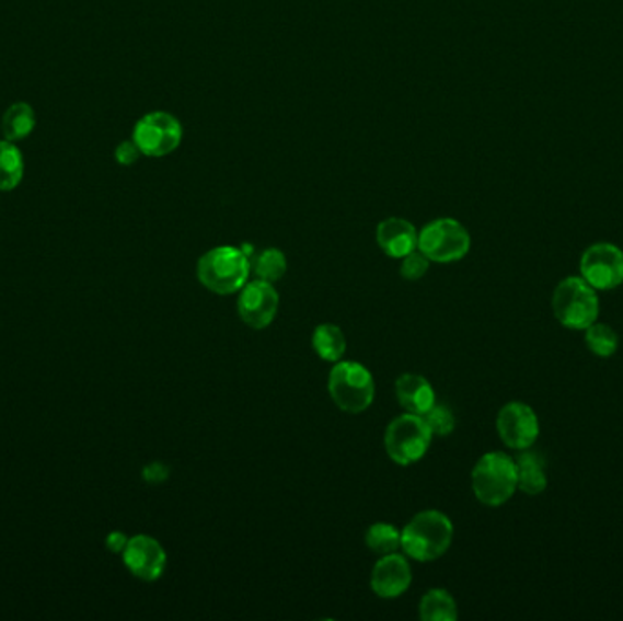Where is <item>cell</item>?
<instances>
[{"label": "cell", "mask_w": 623, "mask_h": 621, "mask_svg": "<svg viewBox=\"0 0 623 621\" xmlns=\"http://www.w3.org/2000/svg\"><path fill=\"white\" fill-rule=\"evenodd\" d=\"M134 142L142 156L166 157L183 142V125L169 112H152L137 120Z\"/></svg>", "instance_id": "ba28073f"}, {"label": "cell", "mask_w": 623, "mask_h": 621, "mask_svg": "<svg viewBox=\"0 0 623 621\" xmlns=\"http://www.w3.org/2000/svg\"><path fill=\"white\" fill-rule=\"evenodd\" d=\"M35 112L27 103L11 104L2 117V131L8 141L15 142L32 136L35 128Z\"/></svg>", "instance_id": "ac0fdd59"}, {"label": "cell", "mask_w": 623, "mask_h": 621, "mask_svg": "<svg viewBox=\"0 0 623 621\" xmlns=\"http://www.w3.org/2000/svg\"><path fill=\"white\" fill-rule=\"evenodd\" d=\"M516 472H518V488L529 496H538L547 488V472L542 455L523 450L516 458Z\"/></svg>", "instance_id": "2e32d148"}, {"label": "cell", "mask_w": 623, "mask_h": 621, "mask_svg": "<svg viewBox=\"0 0 623 621\" xmlns=\"http://www.w3.org/2000/svg\"><path fill=\"white\" fill-rule=\"evenodd\" d=\"M553 310L565 329L586 330L597 323L600 299L584 277H567L554 290Z\"/></svg>", "instance_id": "5b68a950"}, {"label": "cell", "mask_w": 623, "mask_h": 621, "mask_svg": "<svg viewBox=\"0 0 623 621\" xmlns=\"http://www.w3.org/2000/svg\"><path fill=\"white\" fill-rule=\"evenodd\" d=\"M123 562L136 578L142 582H158L163 576L169 557L155 538L137 534L126 543Z\"/></svg>", "instance_id": "7c38bea8"}, {"label": "cell", "mask_w": 623, "mask_h": 621, "mask_svg": "<svg viewBox=\"0 0 623 621\" xmlns=\"http://www.w3.org/2000/svg\"><path fill=\"white\" fill-rule=\"evenodd\" d=\"M471 233L460 221L452 217H441L428 222L417 235V250L430 263H455L469 254L471 250Z\"/></svg>", "instance_id": "8992f818"}, {"label": "cell", "mask_w": 623, "mask_h": 621, "mask_svg": "<svg viewBox=\"0 0 623 621\" xmlns=\"http://www.w3.org/2000/svg\"><path fill=\"white\" fill-rule=\"evenodd\" d=\"M580 274L595 290H613L623 283V250L613 243L591 244L581 254Z\"/></svg>", "instance_id": "9c48e42d"}, {"label": "cell", "mask_w": 623, "mask_h": 621, "mask_svg": "<svg viewBox=\"0 0 623 621\" xmlns=\"http://www.w3.org/2000/svg\"><path fill=\"white\" fill-rule=\"evenodd\" d=\"M428 266H430V261L419 250H414V252L403 257L400 274L407 281H417V279H422L427 274Z\"/></svg>", "instance_id": "d4e9b609"}, {"label": "cell", "mask_w": 623, "mask_h": 621, "mask_svg": "<svg viewBox=\"0 0 623 621\" xmlns=\"http://www.w3.org/2000/svg\"><path fill=\"white\" fill-rule=\"evenodd\" d=\"M396 398L411 414L425 416L436 405L432 384L419 373H403L396 379Z\"/></svg>", "instance_id": "9a60e30c"}, {"label": "cell", "mask_w": 623, "mask_h": 621, "mask_svg": "<svg viewBox=\"0 0 623 621\" xmlns=\"http://www.w3.org/2000/svg\"><path fill=\"white\" fill-rule=\"evenodd\" d=\"M518 488L516 461L504 452H488L472 470L474 496L487 507H501Z\"/></svg>", "instance_id": "3957f363"}, {"label": "cell", "mask_w": 623, "mask_h": 621, "mask_svg": "<svg viewBox=\"0 0 623 621\" xmlns=\"http://www.w3.org/2000/svg\"><path fill=\"white\" fill-rule=\"evenodd\" d=\"M312 348L323 361H342L347 352V340L337 324L323 323L312 334Z\"/></svg>", "instance_id": "e0dca14e"}, {"label": "cell", "mask_w": 623, "mask_h": 621, "mask_svg": "<svg viewBox=\"0 0 623 621\" xmlns=\"http://www.w3.org/2000/svg\"><path fill=\"white\" fill-rule=\"evenodd\" d=\"M586 343L595 356L611 357L619 350V334L609 324L592 323L586 329Z\"/></svg>", "instance_id": "603a6c76"}, {"label": "cell", "mask_w": 623, "mask_h": 621, "mask_svg": "<svg viewBox=\"0 0 623 621\" xmlns=\"http://www.w3.org/2000/svg\"><path fill=\"white\" fill-rule=\"evenodd\" d=\"M252 263L241 246H217L201 255L197 277L203 287L217 296H232L249 283Z\"/></svg>", "instance_id": "7a4b0ae2"}, {"label": "cell", "mask_w": 623, "mask_h": 621, "mask_svg": "<svg viewBox=\"0 0 623 621\" xmlns=\"http://www.w3.org/2000/svg\"><path fill=\"white\" fill-rule=\"evenodd\" d=\"M454 527L449 516L439 510H425L414 516L402 530V549L416 562H434L449 551Z\"/></svg>", "instance_id": "6da1fadb"}, {"label": "cell", "mask_w": 623, "mask_h": 621, "mask_svg": "<svg viewBox=\"0 0 623 621\" xmlns=\"http://www.w3.org/2000/svg\"><path fill=\"white\" fill-rule=\"evenodd\" d=\"M141 156V150L137 148L134 139H131V141H123L119 147L115 148V161L119 162L120 166H131V164H136Z\"/></svg>", "instance_id": "484cf974"}, {"label": "cell", "mask_w": 623, "mask_h": 621, "mask_svg": "<svg viewBox=\"0 0 623 621\" xmlns=\"http://www.w3.org/2000/svg\"><path fill=\"white\" fill-rule=\"evenodd\" d=\"M24 177V157L13 142L0 141V192H11Z\"/></svg>", "instance_id": "d6986e66"}, {"label": "cell", "mask_w": 623, "mask_h": 621, "mask_svg": "<svg viewBox=\"0 0 623 621\" xmlns=\"http://www.w3.org/2000/svg\"><path fill=\"white\" fill-rule=\"evenodd\" d=\"M145 480L150 481V483H159V481H164L169 478V469L161 465V463H152L145 469Z\"/></svg>", "instance_id": "4316f807"}, {"label": "cell", "mask_w": 623, "mask_h": 621, "mask_svg": "<svg viewBox=\"0 0 623 621\" xmlns=\"http://www.w3.org/2000/svg\"><path fill=\"white\" fill-rule=\"evenodd\" d=\"M328 392L337 409L361 414L374 403V378L361 363L337 361L328 376Z\"/></svg>", "instance_id": "277c9868"}, {"label": "cell", "mask_w": 623, "mask_h": 621, "mask_svg": "<svg viewBox=\"0 0 623 621\" xmlns=\"http://www.w3.org/2000/svg\"><path fill=\"white\" fill-rule=\"evenodd\" d=\"M423 417H425V422H427L428 427L432 430L434 436L445 438V436H450V434L454 433V412L450 411L447 405H438V403H436Z\"/></svg>", "instance_id": "cb8c5ba5"}, {"label": "cell", "mask_w": 623, "mask_h": 621, "mask_svg": "<svg viewBox=\"0 0 623 621\" xmlns=\"http://www.w3.org/2000/svg\"><path fill=\"white\" fill-rule=\"evenodd\" d=\"M499 438L509 449L529 450L540 436L537 412L521 401H510L496 419Z\"/></svg>", "instance_id": "30bf717a"}, {"label": "cell", "mask_w": 623, "mask_h": 621, "mask_svg": "<svg viewBox=\"0 0 623 621\" xmlns=\"http://www.w3.org/2000/svg\"><path fill=\"white\" fill-rule=\"evenodd\" d=\"M365 543L378 556L394 554L402 549V532L391 524H374L367 530Z\"/></svg>", "instance_id": "7402d4cb"}, {"label": "cell", "mask_w": 623, "mask_h": 621, "mask_svg": "<svg viewBox=\"0 0 623 621\" xmlns=\"http://www.w3.org/2000/svg\"><path fill=\"white\" fill-rule=\"evenodd\" d=\"M130 538H126L125 532H112L106 538V547H108L109 552H120L125 551L126 543H128Z\"/></svg>", "instance_id": "83f0119b"}, {"label": "cell", "mask_w": 623, "mask_h": 621, "mask_svg": "<svg viewBox=\"0 0 623 621\" xmlns=\"http://www.w3.org/2000/svg\"><path fill=\"white\" fill-rule=\"evenodd\" d=\"M413 585V568L407 557L402 554H387L381 556L380 562L376 563L370 576V587L376 596L383 600H394L407 593Z\"/></svg>", "instance_id": "4fadbf2b"}, {"label": "cell", "mask_w": 623, "mask_h": 621, "mask_svg": "<svg viewBox=\"0 0 623 621\" xmlns=\"http://www.w3.org/2000/svg\"><path fill=\"white\" fill-rule=\"evenodd\" d=\"M252 271L261 281L276 283L287 274V255L281 250L266 249L255 254L252 260Z\"/></svg>", "instance_id": "44dd1931"}, {"label": "cell", "mask_w": 623, "mask_h": 621, "mask_svg": "<svg viewBox=\"0 0 623 621\" xmlns=\"http://www.w3.org/2000/svg\"><path fill=\"white\" fill-rule=\"evenodd\" d=\"M417 232L413 222L403 217H389L381 221L376 230L378 246L392 260H403L417 250Z\"/></svg>", "instance_id": "5bb4252c"}, {"label": "cell", "mask_w": 623, "mask_h": 621, "mask_svg": "<svg viewBox=\"0 0 623 621\" xmlns=\"http://www.w3.org/2000/svg\"><path fill=\"white\" fill-rule=\"evenodd\" d=\"M279 310V294L272 283L249 281L239 290V318L250 329L263 330L270 326Z\"/></svg>", "instance_id": "8fae6325"}, {"label": "cell", "mask_w": 623, "mask_h": 621, "mask_svg": "<svg viewBox=\"0 0 623 621\" xmlns=\"http://www.w3.org/2000/svg\"><path fill=\"white\" fill-rule=\"evenodd\" d=\"M419 617L425 621L458 620V606L449 590L430 589L419 603Z\"/></svg>", "instance_id": "ffe728a7"}, {"label": "cell", "mask_w": 623, "mask_h": 621, "mask_svg": "<svg viewBox=\"0 0 623 621\" xmlns=\"http://www.w3.org/2000/svg\"><path fill=\"white\" fill-rule=\"evenodd\" d=\"M434 434L425 417L417 414H403L392 419L387 427L385 450L396 465H414L427 455Z\"/></svg>", "instance_id": "52a82bcc"}]
</instances>
